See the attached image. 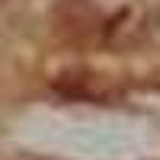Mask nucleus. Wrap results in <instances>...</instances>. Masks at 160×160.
<instances>
[{
	"label": "nucleus",
	"mask_w": 160,
	"mask_h": 160,
	"mask_svg": "<svg viewBox=\"0 0 160 160\" xmlns=\"http://www.w3.org/2000/svg\"><path fill=\"white\" fill-rule=\"evenodd\" d=\"M96 22H99V16L87 0H64L61 10H58V29L64 35H71L74 42L93 35L96 32Z\"/></svg>",
	"instance_id": "1"
}]
</instances>
